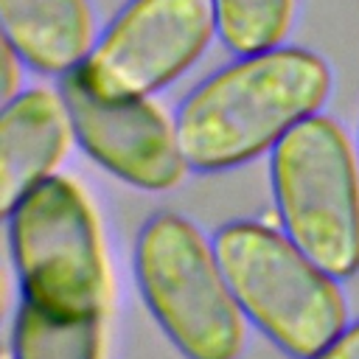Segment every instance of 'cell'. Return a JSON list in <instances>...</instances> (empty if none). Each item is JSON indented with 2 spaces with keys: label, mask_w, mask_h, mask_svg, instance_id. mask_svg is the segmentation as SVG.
Instances as JSON below:
<instances>
[{
  "label": "cell",
  "mask_w": 359,
  "mask_h": 359,
  "mask_svg": "<svg viewBox=\"0 0 359 359\" xmlns=\"http://www.w3.org/2000/svg\"><path fill=\"white\" fill-rule=\"evenodd\" d=\"M328 93L331 67L314 50L275 45L244 53L180 104V149L196 171L236 168L317 115Z\"/></svg>",
  "instance_id": "1"
},
{
  "label": "cell",
  "mask_w": 359,
  "mask_h": 359,
  "mask_svg": "<svg viewBox=\"0 0 359 359\" xmlns=\"http://www.w3.org/2000/svg\"><path fill=\"white\" fill-rule=\"evenodd\" d=\"M213 247L241 311L286 353L311 359L345 328L337 278L289 236L261 222H230Z\"/></svg>",
  "instance_id": "2"
},
{
  "label": "cell",
  "mask_w": 359,
  "mask_h": 359,
  "mask_svg": "<svg viewBox=\"0 0 359 359\" xmlns=\"http://www.w3.org/2000/svg\"><path fill=\"white\" fill-rule=\"evenodd\" d=\"M8 238L25 300L65 317H107L112 275L87 194L48 177L8 213Z\"/></svg>",
  "instance_id": "3"
},
{
  "label": "cell",
  "mask_w": 359,
  "mask_h": 359,
  "mask_svg": "<svg viewBox=\"0 0 359 359\" xmlns=\"http://www.w3.org/2000/svg\"><path fill=\"white\" fill-rule=\"evenodd\" d=\"M140 292L185 359H238L244 311L224 278L216 247L177 213L151 216L135 244Z\"/></svg>",
  "instance_id": "4"
},
{
  "label": "cell",
  "mask_w": 359,
  "mask_h": 359,
  "mask_svg": "<svg viewBox=\"0 0 359 359\" xmlns=\"http://www.w3.org/2000/svg\"><path fill=\"white\" fill-rule=\"evenodd\" d=\"M272 191L286 236L328 275L359 269V165L345 129L311 115L272 149Z\"/></svg>",
  "instance_id": "5"
},
{
  "label": "cell",
  "mask_w": 359,
  "mask_h": 359,
  "mask_svg": "<svg viewBox=\"0 0 359 359\" xmlns=\"http://www.w3.org/2000/svg\"><path fill=\"white\" fill-rule=\"evenodd\" d=\"M219 36L213 0H129L79 67L104 98H140L177 81Z\"/></svg>",
  "instance_id": "6"
},
{
  "label": "cell",
  "mask_w": 359,
  "mask_h": 359,
  "mask_svg": "<svg viewBox=\"0 0 359 359\" xmlns=\"http://www.w3.org/2000/svg\"><path fill=\"white\" fill-rule=\"evenodd\" d=\"M73 135L107 171L143 191H168L182 182L188 160L168 115L140 98H104L87 87L79 67L62 79Z\"/></svg>",
  "instance_id": "7"
},
{
  "label": "cell",
  "mask_w": 359,
  "mask_h": 359,
  "mask_svg": "<svg viewBox=\"0 0 359 359\" xmlns=\"http://www.w3.org/2000/svg\"><path fill=\"white\" fill-rule=\"evenodd\" d=\"M73 137V121L62 93L31 87L3 104L0 210L6 216L28 191L53 177Z\"/></svg>",
  "instance_id": "8"
},
{
  "label": "cell",
  "mask_w": 359,
  "mask_h": 359,
  "mask_svg": "<svg viewBox=\"0 0 359 359\" xmlns=\"http://www.w3.org/2000/svg\"><path fill=\"white\" fill-rule=\"evenodd\" d=\"M3 39L39 73L67 76L95 45L90 0H0Z\"/></svg>",
  "instance_id": "9"
},
{
  "label": "cell",
  "mask_w": 359,
  "mask_h": 359,
  "mask_svg": "<svg viewBox=\"0 0 359 359\" xmlns=\"http://www.w3.org/2000/svg\"><path fill=\"white\" fill-rule=\"evenodd\" d=\"M104 317H65L31 300L17 311L14 359H104Z\"/></svg>",
  "instance_id": "10"
},
{
  "label": "cell",
  "mask_w": 359,
  "mask_h": 359,
  "mask_svg": "<svg viewBox=\"0 0 359 359\" xmlns=\"http://www.w3.org/2000/svg\"><path fill=\"white\" fill-rule=\"evenodd\" d=\"M219 39L238 56L266 50L283 42L294 0H213Z\"/></svg>",
  "instance_id": "11"
},
{
  "label": "cell",
  "mask_w": 359,
  "mask_h": 359,
  "mask_svg": "<svg viewBox=\"0 0 359 359\" xmlns=\"http://www.w3.org/2000/svg\"><path fill=\"white\" fill-rule=\"evenodd\" d=\"M22 56L14 50V45L8 39H3V48H0V95H3V104L11 101L14 95H20V81H22Z\"/></svg>",
  "instance_id": "12"
},
{
  "label": "cell",
  "mask_w": 359,
  "mask_h": 359,
  "mask_svg": "<svg viewBox=\"0 0 359 359\" xmlns=\"http://www.w3.org/2000/svg\"><path fill=\"white\" fill-rule=\"evenodd\" d=\"M311 359H359V323L348 325Z\"/></svg>",
  "instance_id": "13"
},
{
  "label": "cell",
  "mask_w": 359,
  "mask_h": 359,
  "mask_svg": "<svg viewBox=\"0 0 359 359\" xmlns=\"http://www.w3.org/2000/svg\"><path fill=\"white\" fill-rule=\"evenodd\" d=\"M3 359H14V356H11V351H8V353H6V356H3Z\"/></svg>",
  "instance_id": "14"
}]
</instances>
